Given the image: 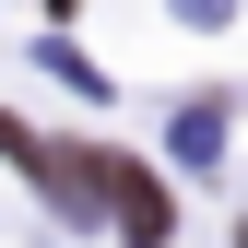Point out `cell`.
I'll return each mask as SVG.
<instances>
[{"label":"cell","instance_id":"6da1fadb","mask_svg":"<svg viewBox=\"0 0 248 248\" xmlns=\"http://www.w3.org/2000/svg\"><path fill=\"white\" fill-rule=\"evenodd\" d=\"M107 213H118V225H130L142 248H166V225H177V201H166V189H154V177H142V166H118V177H107Z\"/></svg>","mask_w":248,"mask_h":248}]
</instances>
